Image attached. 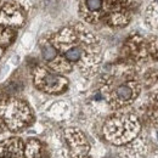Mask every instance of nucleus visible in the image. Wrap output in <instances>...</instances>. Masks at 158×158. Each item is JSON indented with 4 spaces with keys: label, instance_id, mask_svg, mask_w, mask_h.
<instances>
[{
    "label": "nucleus",
    "instance_id": "2",
    "mask_svg": "<svg viewBox=\"0 0 158 158\" xmlns=\"http://www.w3.org/2000/svg\"><path fill=\"white\" fill-rule=\"evenodd\" d=\"M37 85L46 93L57 94V93H62L67 89L68 80L61 76L50 73L45 69H41L39 74H37Z\"/></svg>",
    "mask_w": 158,
    "mask_h": 158
},
{
    "label": "nucleus",
    "instance_id": "9",
    "mask_svg": "<svg viewBox=\"0 0 158 158\" xmlns=\"http://www.w3.org/2000/svg\"><path fill=\"white\" fill-rule=\"evenodd\" d=\"M157 138H158V130H157Z\"/></svg>",
    "mask_w": 158,
    "mask_h": 158
},
{
    "label": "nucleus",
    "instance_id": "6",
    "mask_svg": "<svg viewBox=\"0 0 158 158\" xmlns=\"http://www.w3.org/2000/svg\"><path fill=\"white\" fill-rule=\"evenodd\" d=\"M83 55H84V49L80 45H71L63 51L64 59L71 63H77L79 61H81Z\"/></svg>",
    "mask_w": 158,
    "mask_h": 158
},
{
    "label": "nucleus",
    "instance_id": "5",
    "mask_svg": "<svg viewBox=\"0 0 158 158\" xmlns=\"http://www.w3.org/2000/svg\"><path fill=\"white\" fill-rule=\"evenodd\" d=\"M24 158H49L48 152L45 151L44 146L38 140H29L28 143L26 145V150L23 152Z\"/></svg>",
    "mask_w": 158,
    "mask_h": 158
},
{
    "label": "nucleus",
    "instance_id": "8",
    "mask_svg": "<svg viewBox=\"0 0 158 158\" xmlns=\"http://www.w3.org/2000/svg\"><path fill=\"white\" fill-rule=\"evenodd\" d=\"M85 6L89 11L96 12L102 7V0H85Z\"/></svg>",
    "mask_w": 158,
    "mask_h": 158
},
{
    "label": "nucleus",
    "instance_id": "3",
    "mask_svg": "<svg viewBox=\"0 0 158 158\" xmlns=\"http://www.w3.org/2000/svg\"><path fill=\"white\" fill-rule=\"evenodd\" d=\"M139 88L135 81H127L119 84L114 89V100L117 103L125 105L138 96Z\"/></svg>",
    "mask_w": 158,
    "mask_h": 158
},
{
    "label": "nucleus",
    "instance_id": "7",
    "mask_svg": "<svg viewBox=\"0 0 158 158\" xmlns=\"http://www.w3.org/2000/svg\"><path fill=\"white\" fill-rule=\"evenodd\" d=\"M41 55H43V59L48 62H51L56 59L57 56V50L55 46H52L51 44H45L41 46Z\"/></svg>",
    "mask_w": 158,
    "mask_h": 158
},
{
    "label": "nucleus",
    "instance_id": "1",
    "mask_svg": "<svg viewBox=\"0 0 158 158\" xmlns=\"http://www.w3.org/2000/svg\"><path fill=\"white\" fill-rule=\"evenodd\" d=\"M140 124L133 116L112 118L105 125V136L112 143L120 145L130 141L138 135Z\"/></svg>",
    "mask_w": 158,
    "mask_h": 158
},
{
    "label": "nucleus",
    "instance_id": "4",
    "mask_svg": "<svg viewBox=\"0 0 158 158\" xmlns=\"http://www.w3.org/2000/svg\"><path fill=\"white\" fill-rule=\"evenodd\" d=\"M0 158H24L20 139H9L0 142Z\"/></svg>",
    "mask_w": 158,
    "mask_h": 158
}]
</instances>
